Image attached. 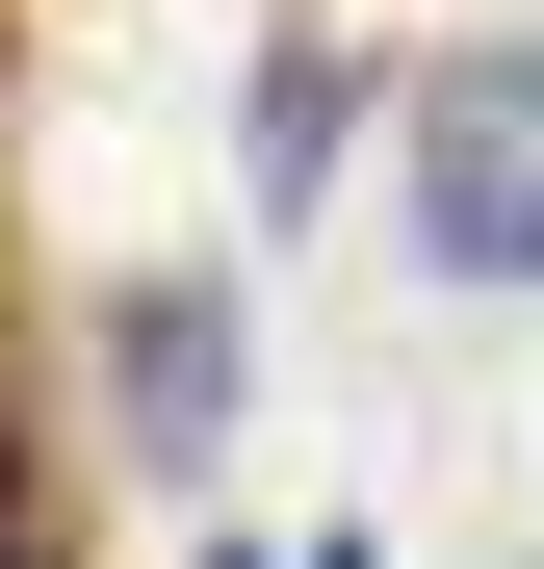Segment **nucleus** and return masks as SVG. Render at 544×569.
Masks as SVG:
<instances>
[{"label":"nucleus","mask_w":544,"mask_h":569,"mask_svg":"<svg viewBox=\"0 0 544 569\" xmlns=\"http://www.w3.org/2000/svg\"><path fill=\"white\" fill-rule=\"evenodd\" d=\"M415 259L493 284V311L544 284V52H467V78L415 104Z\"/></svg>","instance_id":"obj_1"},{"label":"nucleus","mask_w":544,"mask_h":569,"mask_svg":"<svg viewBox=\"0 0 544 569\" xmlns=\"http://www.w3.org/2000/svg\"><path fill=\"white\" fill-rule=\"evenodd\" d=\"M234 284H130V311H105V415H130V466H156V492H208V440H234Z\"/></svg>","instance_id":"obj_2"},{"label":"nucleus","mask_w":544,"mask_h":569,"mask_svg":"<svg viewBox=\"0 0 544 569\" xmlns=\"http://www.w3.org/2000/svg\"><path fill=\"white\" fill-rule=\"evenodd\" d=\"M337 130H363V78H337V52H259V208H311Z\"/></svg>","instance_id":"obj_3"},{"label":"nucleus","mask_w":544,"mask_h":569,"mask_svg":"<svg viewBox=\"0 0 544 569\" xmlns=\"http://www.w3.org/2000/svg\"><path fill=\"white\" fill-rule=\"evenodd\" d=\"M286 569H389V543H363V518H337V543H286Z\"/></svg>","instance_id":"obj_4"},{"label":"nucleus","mask_w":544,"mask_h":569,"mask_svg":"<svg viewBox=\"0 0 544 569\" xmlns=\"http://www.w3.org/2000/svg\"><path fill=\"white\" fill-rule=\"evenodd\" d=\"M0 543H27V466H0Z\"/></svg>","instance_id":"obj_5"}]
</instances>
